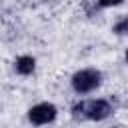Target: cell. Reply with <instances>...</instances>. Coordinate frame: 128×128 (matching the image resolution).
Instances as JSON below:
<instances>
[{
	"instance_id": "cell-1",
	"label": "cell",
	"mask_w": 128,
	"mask_h": 128,
	"mask_svg": "<svg viewBox=\"0 0 128 128\" xmlns=\"http://www.w3.org/2000/svg\"><path fill=\"white\" fill-rule=\"evenodd\" d=\"M114 112V106L106 98H94V100H80L72 106V116L76 120H90V122H102L110 118Z\"/></svg>"
},
{
	"instance_id": "cell-2",
	"label": "cell",
	"mask_w": 128,
	"mask_h": 128,
	"mask_svg": "<svg viewBox=\"0 0 128 128\" xmlns=\"http://www.w3.org/2000/svg\"><path fill=\"white\" fill-rule=\"evenodd\" d=\"M102 80H104V74L98 68H82V70H76L72 74L70 86H72V90L76 94L84 96V94H90L96 88H100Z\"/></svg>"
},
{
	"instance_id": "cell-3",
	"label": "cell",
	"mask_w": 128,
	"mask_h": 128,
	"mask_svg": "<svg viewBox=\"0 0 128 128\" xmlns=\"http://www.w3.org/2000/svg\"><path fill=\"white\" fill-rule=\"evenodd\" d=\"M56 116H58V108L52 102H38L32 108H28V112H26V118H28V122L32 126L52 124L56 120Z\"/></svg>"
},
{
	"instance_id": "cell-4",
	"label": "cell",
	"mask_w": 128,
	"mask_h": 128,
	"mask_svg": "<svg viewBox=\"0 0 128 128\" xmlns=\"http://www.w3.org/2000/svg\"><path fill=\"white\" fill-rule=\"evenodd\" d=\"M36 70V58L30 54H22L14 60V72L20 76H30Z\"/></svg>"
},
{
	"instance_id": "cell-5",
	"label": "cell",
	"mask_w": 128,
	"mask_h": 128,
	"mask_svg": "<svg viewBox=\"0 0 128 128\" xmlns=\"http://www.w3.org/2000/svg\"><path fill=\"white\" fill-rule=\"evenodd\" d=\"M112 32H114L116 36H124V34H128V16H122V18L112 26Z\"/></svg>"
}]
</instances>
